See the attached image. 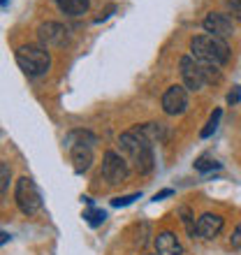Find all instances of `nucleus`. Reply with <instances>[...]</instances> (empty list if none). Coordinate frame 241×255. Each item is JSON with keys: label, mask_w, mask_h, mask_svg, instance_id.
<instances>
[{"label": "nucleus", "mask_w": 241, "mask_h": 255, "mask_svg": "<svg viewBox=\"0 0 241 255\" xmlns=\"http://www.w3.org/2000/svg\"><path fill=\"white\" fill-rule=\"evenodd\" d=\"M190 51H193V58H197L204 65L211 67H221L230 61V47L228 42L221 40V37H214V35H197L190 40Z\"/></svg>", "instance_id": "f257e3e1"}, {"label": "nucleus", "mask_w": 241, "mask_h": 255, "mask_svg": "<svg viewBox=\"0 0 241 255\" xmlns=\"http://www.w3.org/2000/svg\"><path fill=\"white\" fill-rule=\"evenodd\" d=\"M119 146L134 162L137 172L148 174L153 169V144H148L141 134H137L134 130H127L119 137Z\"/></svg>", "instance_id": "f03ea898"}, {"label": "nucleus", "mask_w": 241, "mask_h": 255, "mask_svg": "<svg viewBox=\"0 0 241 255\" xmlns=\"http://www.w3.org/2000/svg\"><path fill=\"white\" fill-rule=\"evenodd\" d=\"M16 63L28 77H42L51 67V56L42 44H23L16 49Z\"/></svg>", "instance_id": "7ed1b4c3"}, {"label": "nucleus", "mask_w": 241, "mask_h": 255, "mask_svg": "<svg viewBox=\"0 0 241 255\" xmlns=\"http://www.w3.org/2000/svg\"><path fill=\"white\" fill-rule=\"evenodd\" d=\"M14 200H16V207H19L26 216H33L42 209L40 190H37V186H35V181L30 176H21L19 181H16Z\"/></svg>", "instance_id": "20e7f679"}, {"label": "nucleus", "mask_w": 241, "mask_h": 255, "mask_svg": "<svg viewBox=\"0 0 241 255\" xmlns=\"http://www.w3.org/2000/svg\"><path fill=\"white\" fill-rule=\"evenodd\" d=\"M211 65H204L193 56H183L181 58V77H183V84L190 91H200L207 81H211Z\"/></svg>", "instance_id": "39448f33"}, {"label": "nucleus", "mask_w": 241, "mask_h": 255, "mask_svg": "<svg viewBox=\"0 0 241 255\" xmlns=\"http://www.w3.org/2000/svg\"><path fill=\"white\" fill-rule=\"evenodd\" d=\"M102 176L109 186H116V183H123L127 176V160L116 151H107L105 158H102Z\"/></svg>", "instance_id": "423d86ee"}, {"label": "nucleus", "mask_w": 241, "mask_h": 255, "mask_svg": "<svg viewBox=\"0 0 241 255\" xmlns=\"http://www.w3.org/2000/svg\"><path fill=\"white\" fill-rule=\"evenodd\" d=\"M37 37H40V44L44 49H56L67 42V30L65 26H60L56 21H47V23H40Z\"/></svg>", "instance_id": "0eeeda50"}, {"label": "nucleus", "mask_w": 241, "mask_h": 255, "mask_svg": "<svg viewBox=\"0 0 241 255\" xmlns=\"http://www.w3.org/2000/svg\"><path fill=\"white\" fill-rule=\"evenodd\" d=\"M202 26H204V30H207L209 35L221 37V40H225V37H230V35L235 33V23H232V19H230L228 14H223V12L207 14L204 21H202Z\"/></svg>", "instance_id": "6e6552de"}, {"label": "nucleus", "mask_w": 241, "mask_h": 255, "mask_svg": "<svg viewBox=\"0 0 241 255\" xmlns=\"http://www.w3.org/2000/svg\"><path fill=\"white\" fill-rule=\"evenodd\" d=\"M188 107V91L183 86H169L162 95V112L167 116H179Z\"/></svg>", "instance_id": "1a4fd4ad"}, {"label": "nucleus", "mask_w": 241, "mask_h": 255, "mask_svg": "<svg viewBox=\"0 0 241 255\" xmlns=\"http://www.w3.org/2000/svg\"><path fill=\"white\" fill-rule=\"evenodd\" d=\"M223 225H225V221L218 214H202L195 223V235L200 239H216L221 235Z\"/></svg>", "instance_id": "9d476101"}, {"label": "nucleus", "mask_w": 241, "mask_h": 255, "mask_svg": "<svg viewBox=\"0 0 241 255\" xmlns=\"http://www.w3.org/2000/svg\"><path fill=\"white\" fill-rule=\"evenodd\" d=\"M155 253L158 255H183V246H181L179 237L174 232H160V235L155 237Z\"/></svg>", "instance_id": "9b49d317"}, {"label": "nucleus", "mask_w": 241, "mask_h": 255, "mask_svg": "<svg viewBox=\"0 0 241 255\" xmlns=\"http://www.w3.org/2000/svg\"><path fill=\"white\" fill-rule=\"evenodd\" d=\"M132 130L137 134H141L148 144H158V141H162L165 137H167L162 123H144V126H137V128H132Z\"/></svg>", "instance_id": "f8f14e48"}, {"label": "nucleus", "mask_w": 241, "mask_h": 255, "mask_svg": "<svg viewBox=\"0 0 241 255\" xmlns=\"http://www.w3.org/2000/svg\"><path fill=\"white\" fill-rule=\"evenodd\" d=\"M70 158L74 162V169L77 172H86L91 167V162H93V148L91 146H72L70 148Z\"/></svg>", "instance_id": "ddd939ff"}, {"label": "nucleus", "mask_w": 241, "mask_h": 255, "mask_svg": "<svg viewBox=\"0 0 241 255\" xmlns=\"http://www.w3.org/2000/svg\"><path fill=\"white\" fill-rule=\"evenodd\" d=\"M56 5H58V9L63 14H67V16H81V14L88 12L91 2H88V0H56Z\"/></svg>", "instance_id": "4468645a"}, {"label": "nucleus", "mask_w": 241, "mask_h": 255, "mask_svg": "<svg viewBox=\"0 0 241 255\" xmlns=\"http://www.w3.org/2000/svg\"><path fill=\"white\" fill-rule=\"evenodd\" d=\"M65 144H67V148H72V146H93L95 137L88 132V130H74V132H70L65 137Z\"/></svg>", "instance_id": "2eb2a0df"}, {"label": "nucleus", "mask_w": 241, "mask_h": 255, "mask_svg": "<svg viewBox=\"0 0 241 255\" xmlns=\"http://www.w3.org/2000/svg\"><path fill=\"white\" fill-rule=\"evenodd\" d=\"M221 116H223V112L221 109H216L214 114H211V119H209V123L207 126H204V130H202V137H204V139H207V137H211V134L216 132V128H218V123H221Z\"/></svg>", "instance_id": "dca6fc26"}, {"label": "nucleus", "mask_w": 241, "mask_h": 255, "mask_svg": "<svg viewBox=\"0 0 241 255\" xmlns=\"http://www.w3.org/2000/svg\"><path fill=\"white\" fill-rule=\"evenodd\" d=\"M221 167V162H216L214 158H209V155H202L195 160V169L197 172H211V169H218Z\"/></svg>", "instance_id": "f3484780"}, {"label": "nucleus", "mask_w": 241, "mask_h": 255, "mask_svg": "<svg viewBox=\"0 0 241 255\" xmlns=\"http://www.w3.org/2000/svg\"><path fill=\"white\" fill-rule=\"evenodd\" d=\"M9 179H12V167L7 162H0V195L7 190L9 186Z\"/></svg>", "instance_id": "a211bd4d"}, {"label": "nucleus", "mask_w": 241, "mask_h": 255, "mask_svg": "<svg viewBox=\"0 0 241 255\" xmlns=\"http://www.w3.org/2000/svg\"><path fill=\"white\" fill-rule=\"evenodd\" d=\"M134 200H139V193H130V195H123V197H114L112 204H114V207H127V204H132Z\"/></svg>", "instance_id": "6ab92c4d"}, {"label": "nucleus", "mask_w": 241, "mask_h": 255, "mask_svg": "<svg viewBox=\"0 0 241 255\" xmlns=\"http://www.w3.org/2000/svg\"><path fill=\"white\" fill-rule=\"evenodd\" d=\"M86 218H88V223H91V225H100V223L105 221V211H91Z\"/></svg>", "instance_id": "aec40b11"}, {"label": "nucleus", "mask_w": 241, "mask_h": 255, "mask_svg": "<svg viewBox=\"0 0 241 255\" xmlns=\"http://www.w3.org/2000/svg\"><path fill=\"white\" fill-rule=\"evenodd\" d=\"M230 244H232V249H241V225L232 232V237H230Z\"/></svg>", "instance_id": "412c9836"}, {"label": "nucleus", "mask_w": 241, "mask_h": 255, "mask_svg": "<svg viewBox=\"0 0 241 255\" xmlns=\"http://www.w3.org/2000/svg\"><path fill=\"white\" fill-rule=\"evenodd\" d=\"M239 98H241V88L235 86V88H232V91L228 93V102H230V105H237V102H239Z\"/></svg>", "instance_id": "4be33fe9"}, {"label": "nucleus", "mask_w": 241, "mask_h": 255, "mask_svg": "<svg viewBox=\"0 0 241 255\" xmlns=\"http://www.w3.org/2000/svg\"><path fill=\"white\" fill-rule=\"evenodd\" d=\"M169 195H174V190H172V188H165V190H160V193H155L153 200L155 202H158V200H165V197H169Z\"/></svg>", "instance_id": "5701e85b"}, {"label": "nucleus", "mask_w": 241, "mask_h": 255, "mask_svg": "<svg viewBox=\"0 0 241 255\" xmlns=\"http://www.w3.org/2000/svg\"><path fill=\"white\" fill-rule=\"evenodd\" d=\"M9 242V235H7V232H2V230H0V246H2V244H7Z\"/></svg>", "instance_id": "b1692460"}, {"label": "nucleus", "mask_w": 241, "mask_h": 255, "mask_svg": "<svg viewBox=\"0 0 241 255\" xmlns=\"http://www.w3.org/2000/svg\"><path fill=\"white\" fill-rule=\"evenodd\" d=\"M5 2H7V0H0V5H5Z\"/></svg>", "instance_id": "393cba45"}, {"label": "nucleus", "mask_w": 241, "mask_h": 255, "mask_svg": "<svg viewBox=\"0 0 241 255\" xmlns=\"http://www.w3.org/2000/svg\"><path fill=\"white\" fill-rule=\"evenodd\" d=\"M237 2H239V5H241V0H237Z\"/></svg>", "instance_id": "a878e982"}]
</instances>
